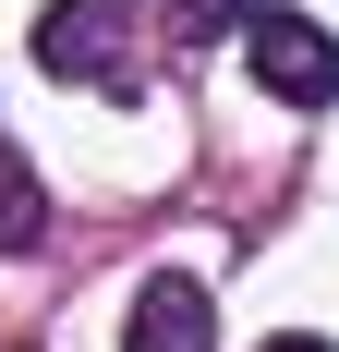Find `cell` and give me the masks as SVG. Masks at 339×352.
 I'll return each instance as SVG.
<instances>
[{"instance_id":"cell-2","label":"cell","mask_w":339,"mask_h":352,"mask_svg":"<svg viewBox=\"0 0 339 352\" xmlns=\"http://www.w3.org/2000/svg\"><path fill=\"white\" fill-rule=\"evenodd\" d=\"M242 61H255V85H267L279 109H327V98H339V36L315 25V12H279V0H255V25H242Z\"/></svg>"},{"instance_id":"cell-6","label":"cell","mask_w":339,"mask_h":352,"mask_svg":"<svg viewBox=\"0 0 339 352\" xmlns=\"http://www.w3.org/2000/svg\"><path fill=\"white\" fill-rule=\"evenodd\" d=\"M267 352H327V340H303V328H291V340H267Z\"/></svg>"},{"instance_id":"cell-5","label":"cell","mask_w":339,"mask_h":352,"mask_svg":"<svg viewBox=\"0 0 339 352\" xmlns=\"http://www.w3.org/2000/svg\"><path fill=\"white\" fill-rule=\"evenodd\" d=\"M170 12H182V36H242L255 25V0H170Z\"/></svg>"},{"instance_id":"cell-3","label":"cell","mask_w":339,"mask_h":352,"mask_svg":"<svg viewBox=\"0 0 339 352\" xmlns=\"http://www.w3.org/2000/svg\"><path fill=\"white\" fill-rule=\"evenodd\" d=\"M121 352H218V304H206V280L158 267V280L134 292V316H121Z\"/></svg>"},{"instance_id":"cell-1","label":"cell","mask_w":339,"mask_h":352,"mask_svg":"<svg viewBox=\"0 0 339 352\" xmlns=\"http://www.w3.org/2000/svg\"><path fill=\"white\" fill-rule=\"evenodd\" d=\"M145 36H158L145 0H49L36 12V73L85 85V98H134L145 85Z\"/></svg>"},{"instance_id":"cell-4","label":"cell","mask_w":339,"mask_h":352,"mask_svg":"<svg viewBox=\"0 0 339 352\" xmlns=\"http://www.w3.org/2000/svg\"><path fill=\"white\" fill-rule=\"evenodd\" d=\"M36 231H49V219H36V170H25V158H0V255H25Z\"/></svg>"}]
</instances>
